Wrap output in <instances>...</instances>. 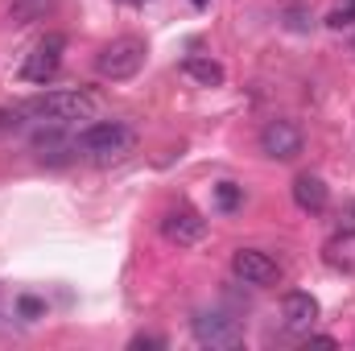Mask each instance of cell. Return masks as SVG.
Masks as SVG:
<instances>
[{"instance_id": "obj_1", "label": "cell", "mask_w": 355, "mask_h": 351, "mask_svg": "<svg viewBox=\"0 0 355 351\" xmlns=\"http://www.w3.org/2000/svg\"><path fill=\"white\" fill-rule=\"evenodd\" d=\"M95 95L83 87L75 91H46V95H37V99H29L25 108H21V116H33V120H46V124H75V120H91L95 116Z\"/></svg>"}, {"instance_id": "obj_2", "label": "cell", "mask_w": 355, "mask_h": 351, "mask_svg": "<svg viewBox=\"0 0 355 351\" xmlns=\"http://www.w3.org/2000/svg\"><path fill=\"white\" fill-rule=\"evenodd\" d=\"M132 145H137V132L120 120H95L75 137V153L91 162H120Z\"/></svg>"}, {"instance_id": "obj_3", "label": "cell", "mask_w": 355, "mask_h": 351, "mask_svg": "<svg viewBox=\"0 0 355 351\" xmlns=\"http://www.w3.org/2000/svg\"><path fill=\"white\" fill-rule=\"evenodd\" d=\"M145 54H149V46H145L141 37H116V42H107V46L95 54V71H99L103 79H112V83H124V79L141 75Z\"/></svg>"}, {"instance_id": "obj_4", "label": "cell", "mask_w": 355, "mask_h": 351, "mask_svg": "<svg viewBox=\"0 0 355 351\" xmlns=\"http://www.w3.org/2000/svg\"><path fill=\"white\" fill-rule=\"evenodd\" d=\"M190 331H194V343H202V348L227 351V348L244 343V323L236 314H227V310H198L194 323H190Z\"/></svg>"}, {"instance_id": "obj_5", "label": "cell", "mask_w": 355, "mask_h": 351, "mask_svg": "<svg viewBox=\"0 0 355 351\" xmlns=\"http://www.w3.org/2000/svg\"><path fill=\"white\" fill-rule=\"evenodd\" d=\"M62 54H67V33H46L21 62V79L25 83H50L62 71Z\"/></svg>"}, {"instance_id": "obj_6", "label": "cell", "mask_w": 355, "mask_h": 351, "mask_svg": "<svg viewBox=\"0 0 355 351\" xmlns=\"http://www.w3.org/2000/svg\"><path fill=\"white\" fill-rule=\"evenodd\" d=\"M261 149L272 162H293L306 149V137H302V128L293 120H268L261 128Z\"/></svg>"}, {"instance_id": "obj_7", "label": "cell", "mask_w": 355, "mask_h": 351, "mask_svg": "<svg viewBox=\"0 0 355 351\" xmlns=\"http://www.w3.org/2000/svg\"><path fill=\"white\" fill-rule=\"evenodd\" d=\"M232 273H236L244 285H257V289H268V285L281 281V264L272 261L268 252H261V248H240V252L232 257Z\"/></svg>"}, {"instance_id": "obj_8", "label": "cell", "mask_w": 355, "mask_h": 351, "mask_svg": "<svg viewBox=\"0 0 355 351\" xmlns=\"http://www.w3.org/2000/svg\"><path fill=\"white\" fill-rule=\"evenodd\" d=\"M162 236L178 248H190V244H198L207 236V219L198 211H190V207H174V211L162 215Z\"/></svg>"}, {"instance_id": "obj_9", "label": "cell", "mask_w": 355, "mask_h": 351, "mask_svg": "<svg viewBox=\"0 0 355 351\" xmlns=\"http://www.w3.org/2000/svg\"><path fill=\"white\" fill-rule=\"evenodd\" d=\"M281 314H285V331H293V335H310L314 323H318V302H314L310 293L293 289V293L281 298Z\"/></svg>"}, {"instance_id": "obj_10", "label": "cell", "mask_w": 355, "mask_h": 351, "mask_svg": "<svg viewBox=\"0 0 355 351\" xmlns=\"http://www.w3.org/2000/svg\"><path fill=\"white\" fill-rule=\"evenodd\" d=\"M293 203H297L306 215H318V211H327L331 190H327V182L318 174H297L293 178Z\"/></svg>"}, {"instance_id": "obj_11", "label": "cell", "mask_w": 355, "mask_h": 351, "mask_svg": "<svg viewBox=\"0 0 355 351\" xmlns=\"http://www.w3.org/2000/svg\"><path fill=\"white\" fill-rule=\"evenodd\" d=\"M182 75L194 79V83H202V87H219V83L227 79V71H223L215 58H202V54H190V58L182 62Z\"/></svg>"}, {"instance_id": "obj_12", "label": "cell", "mask_w": 355, "mask_h": 351, "mask_svg": "<svg viewBox=\"0 0 355 351\" xmlns=\"http://www.w3.org/2000/svg\"><path fill=\"white\" fill-rule=\"evenodd\" d=\"M50 8H54V0H12L8 21H12V25H33V21H42Z\"/></svg>"}, {"instance_id": "obj_13", "label": "cell", "mask_w": 355, "mask_h": 351, "mask_svg": "<svg viewBox=\"0 0 355 351\" xmlns=\"http://www.w3.org/2000/svg\"><path fill=\"white\" fill-rule=\"evenodd\" d=\"M281 21H285V29H289V33H306V29L314 25V17H310V4H302V0H293V4H285V12H281Z\"/></svg>"}, {"instance_id": "obj_14", "label": "cell", "mask_w": 355, "mask_h": 351, "mask_svg": "<svg viewBox=\"0 0 355 351\" xmlns=\"http://www.w3.org/2000/svg\"><path fill=\"white\" fill-rule=\"evenodd\" d=\"M215 207H219V211H240V207H244V186L219 182V186H215Z\"/></svg>"}, {"instance_id": "obj_15", "label": "cell", "mask_w": 355, "mask_h": 351, "mask_svg": "<svg viewBox=\"0 0 355 351\" xmlns=\"http://www.w3.org/2000/svg\"><path fill=\"white\" fill-rule=\"evenodd\" d=\"M335 232L347 240V236H355V198H347L343 207H339V219H335Z\"/></svg>"}, {"instance_id": "obj_16", "label": "cell", "mask_w": 355, "mask_h": 351, "mask_svg": "<svg viewBox=\"0 0 355 351\" xmlns=\"http://www.w3.org/2000/svg\"><path fill=\"white\" fill-rule=\"evenodd\" d=\"M17 314H21V318H42V314H46V302L33 298V293H21V298H17Z\"/></svg>"}, {"instance_id": "obj_17", "label": "cell", "mask_w": 355, "mask_h": 351, "mask_svg": "<svg viewBox=\"0 0 355 351\" xmlns=\"http://www.w3.org/2000/svg\"><path fill=\"white\" fill-rule=\"evenodd\" d=\"M352 21H355V0H347L343 8H335V12L327 17V25H331V29H343V25H352Z\"/></svg>"}, {"instance_id": "obj_18", "label": "cell", "mask_w": 355, "mask_h": 351, "mask_svg": "<svg viewBox=\"0 0 355 351\" xmlns=\"http://www.w3.org/2000/svg\"><path fill=\"white\" fill-rule=\"evenodd\" d=\"M128 348H132V351H141V348H166V343H162V339H153V335H137V339H132Z\"/></svg>"}, {"instance_id": "obj_19", "label": "cell", "mask_w": 355, "mask_h": 351, "mask_svg": "<svg viewBox=\"0 0 355 351\" xmlns=\"http://www.w3.org/2000/svg\"><path fill=\"white\" fill-rule=\"evenodd\" d=\"M190 4H194V8H207V4H211V0H190Z\"/></svg>"}, {"instance_id": "obj_20", "label": "cell", "mask_w": 355, "mask_h": 351, "mask_svg": "<svg viewBox=\"0 0 355 351\" xmlns=\"http://www.w3.org/2000/svg\"><path fill=\"white\" fill-rule=\"evenodd\" d=\"M120 4H145V0H120Z\"/></svg>"}]
</instances>
